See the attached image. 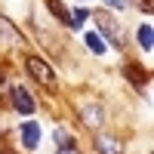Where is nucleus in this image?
I'll return each instance as SVG.
<instances>
[{"label": "nucleus", "mask_w": 154, "mask_h": 154, "mask_svg": "<svg viewBox=\"0 0 154 154\" xmlns=\"http://www.w3.org/2000/svg\"><path fill=\"white\" fill-rule=\"evenodd\" d=\"M96 25H99V34H102V37H108L114 46H120V43H123V40H120V25L114 22L111 16H102V12H99V16H96Z\"/></svg>", "instance_id": "4"}, {"label": "nucleus", "mask_w": 154, "mask_h": 154, "mask_svg": "<svg viewBox=\"0 0 154 154\" xmlns=\"http://www.w3.org/2000/svg\"><path fill=\"white\" fill-rule=\"evenodd\" d=\"M83 43H86V49H89V53H96V56H102V53H105L102 34H93V31H89V34H83Z\"/></svg>", "instance_id": "8"}, {"label": "nucleus", "mask_w": 154, "mask_h": 154, "mask_svg": "<svg viewBox=\"0 0 154 154\" xmlns=\"http://www.w3.org/2000/svg\"><path fill=\"white\" fill-rule=\"evenodd\" d=\"M19 133H22V148L25 151H37V145H40V123L37 120H25Z\"/></svg>", "instance_id": "3"}, {"label": "nucleus", "mask_w": 154, "mask_h": 154, "mask_svg": "<svg viewBox=\"0 0 154 154\" xmlns=\"http://www.w3.org/2000/svg\"><path fill=\"white\" fill-rule=\"evenodd\" d=\"M105 6H114V9H126L130 0H105Z\"/></svg>", "instance_id": "15"}, {"label": "nucleus", "mask_w": 154, "mask_h": 154, "mask_svg": "<svg viewBox=\"0 0 154 154\" xmlns=\"http://www.w3.org/2000/svg\"><path fill=\"white\" fill-rule=\"evenodd\" d=\"M9 99H12V108L19 114H34L37 111V102L25 86H9Z\"/></svg>", "instance_id": "2"}, {"label": "nucleus", "mask_w": 154, "mask_h": 154, "mask_svg": "<svg viewBox=\"0 0 154 154\" xmlns=\"http://www.w3.org/2000/svg\"><path fill=\"white\" fill-rule=\"evenodd\" d=\"M89 16H93V12H89V9L77 6V9H74V31H80V28H83V22H86Z\"/></svg>", "instance_id": "12"}, {"label": "nucleus", "mask_w": 154, "mask_h": 154, "mask_svg": "<svg viewBox=\"0 0 154 154\" xmlns=\"http://www.w3.org/2000/svg\"><path fill=\"white\" fill-rule=\"evenodd\" d=\"M83 120H86L89 126H99L102 120H105V117H102V108H99V105H86V108H83Z\"/></svg>", "instance_id": "9"}, {"label": "nucleus", "mask_w": 154, "mask_h": 154, "mask_svg": "<svg viewBox=\"0 0 154 154\" xmlns=\"http://www.w3.org/2000/svg\"><path fill=\"white\" fill-rule=\"evenodd\" d=\"M53 139H56V145H59V148H62V145H65V148H74V139H71V133L65 130V126H56Z\"/></svg>", "instance_id": "11"}, {"label": "nucleus", "mask_w": 154, "mask_h": 154, "mask_svg": "<svg viewBox=\"0 0 154 154\" xmlns=\"http://www.w3.org/2000/svg\"><path fill=\"white\" fill-rule=\"evenodd\" d=\"M96 145H99L102 154H120L117 142H114V139H108V136H99V139H96Z\"/></svg>", "instance_id": "10"}, {"label": "nucleus", "mask_w": 154, "mask_h": 154, "mask_svg": "<svg viewBox=\"0 0 154 154\" xmlns=\"http://www.w3.org/2000/svg\"><path fill=\"white\" fill-rule=\"evenodd\" d=\"M136 37H139V46L142 49H154V25H139Z\"/></svg>", "instance_id": "7"}, {"label": "nucleus", "mask_w": 154, "mask_h": 154, "mask_svg": "<svg viewBox=\"0 0 154 154\" xmlns=\"http://www.w3.org/2000/svg\"><path fill=\"white\" fill-rule=\"evenodd\" d=\"M3 34H6V43L9 40H16V43H22V37H19V31L9 25V19H3Z\"/></svg>", "instance_id": "13"}, {"label": "nucleus", "mask_w": 154, "mask_h": 154, "mask_svg": "<svg viewBox=\"0 0 154 154\" xmlns=\"http://www.w3.org/2000/svg\"><path fill=\"white\" fill-rule=\"evenodd\" d=\"M56 154H80V151H74V148H59Z\"/></svg>", "instance_id": "16"}, {"label": "nucleus", "mask_w": 154, "mask_h": 154, "mask_svg": "<svg viewBox=\"0 0 154 154\" xmlns=\"http://www.w3.org/2000/svg\"><path fill=\"white\" fill-rule=\"evenodd\" d=\"M25 65H28V71H31V77H34V80H40L43 86L56 89V71L49 68L43 59H37V56H28V59H25Z\"/></svg>", "instance_id": "1"}, {"label": "nucleus", "mask_w": 154, "mask_h": 154, "mask_svg": "<svg viewBox=\"0 0 154 154\" xmlns=\"http://www.w3.org/2000/svg\"><path fill=\"white\" fill-rule=\"evenodd\" d=\"M136 6L142 12H154V0H136Z\"/></svg>", "instance_id": "14"}, {"label": "nucleus", "mask_w": 154, "mask_h": 154, "mask_svg": "<svg viewBox=\"0 0 154 154\" xmlns=\"http://www.w3.org/2000/svg\"><path fill=\"white\" fill-rule=\"evenodd\" d=\"M123 74H126V80H130V83H136L139 89L148 83V71H145L142 65H133V62H126V65H123Z\"/></svg>", "instance_id": "5"}, {"label": "nucleus", "mask_w": 154, "mask_h": 154, "mask_svg": "<svg viewBox=\"0 0 154 154\" xmlns=\"http://www.w3.org/2000/svg\"><path fill=\"white\" fill-rule=\"evenodd\" d=\"M46 3H49V9H53V16H56L62 25H65V28H71V31H74V12H71L68 6H62L59 0H46Z\"/></svg>", "instance_id": "6"}]
</instances>
